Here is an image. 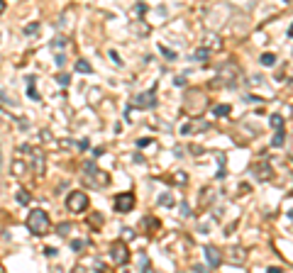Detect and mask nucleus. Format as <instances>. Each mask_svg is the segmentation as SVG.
Listing matches in <instances>:
<instances>
[{
	"instance_id": "19",
	"label": "nucleus",
	"mask_w": 293,
	"mask_h": 273,
	"mask_svg": "<svg viewBox=\"0 0 293 273\" xmlns=\"http://www.w3.org/2000/svg\"><path fill=\"white\" fill-rule=\"evenodd\" d=\"M69 229H71V224H66V222H64V224H59V234H66Z\"/></svg>"
},
{
	"instance_id": "6",
	"label": "nucleus",
	"mask_w": 293,
	"mask_h": 273,
	"mask_svg": "<svg viewBox=\"0 0 293 273\" xmlns=\"http://www.w3.org/2000/svg\"><path fill=\"white\" fill-rule=\"evenodd\" d=\"M132 207H134V195L132 193H120L115 198V210L117 212H129Z\"/></svg>"
},
{
	"instance_id": "2",
	"label": "nucleus",
	"mask_w": 293,
	"mask_h": 273,
	"mask_svg": "<svg viewBox=\"0 0 293 273\" xmlns=\"http://www.w3.org/2000/svg\"><path fill=\"white\" fill-rule=\"evenodd\" d=\"M86 183L91 185V188H105V185H110V176L105 173V171H100L93 161H88L86 164Z\"/></svg>"
},
{
	"instance_id": "11",
	"label": "nucleus",
	"mask_w": 293,
	"mask_h": 273,
	"mask_svg": "<svg viewBox=\"0 0 293 273\" xmlns=\"http://www.w3.org/2000/svg\"><path fill=\"white\" fill-rule=\"evenodd\" d=\"M18 202H20V205H27V202H30V195H27V190H22V188L18 190Z\"/></svg>"
},
{
	"instance_id": "15",
	"label": "nucleus",
	"mask_w": 293,
	"mask_h": 273,
	"mask_svg": "<svg viewBox=\"0 0 293 273\" xmlns=\"http://www.w3.org/2000/svg\"><path fill=\"white\" fill-rule=\"evenodd\" d=\"M159 205H166V207H171V205H174V198H171V195H162V198H159Z\"/></svg>"
},
{
	"instance_id": "16",
	"label": "nucleus",
	"mask_w": 293,
	"mask_h": 273,
	"mask_svg": "<svg viewBox=\"0 0 293 273\" xmlns=\"http://www.w3.org/2000/svg\"><path fill=\"white\" fill-rule=\"evenodd\" d=\"M271 127L281 129V117H278V115H274V117H271Z\"/></svg>"
},
{
	"instance_id": "21",
	"label": "nucleus",
	"mask_w": 293,
	"mask_h": 273,
	"mask_svg": "<svg viewBox=\"0 0 293 273\" xmlns=\"http://www.w3.org/2000/svg\"><path fill=\"white\" fill-rule=\"evenodd\" d=\"M0 13H5V3H3V0H0Z\"/></svg>"
},
{
	"instance_id": "13",
	"label": "nucleus",
	"mask_w": 293,
	"mask_h": 273,
	"mask_svg": "<svg viewBox=\"0 0 293 273\" xmlns=\"http://www.w3.org/2000/svg\"><path fill=\"white\" fill-rule=\"evenodd\" d=\"M213 112H215L218 117H222V115H227V112H230V105H218Z\"/></svg>"
},
{
	"instance_id": "8",
	"label": "nucleus",
	"mask_w": 293,
	"mask_h": 273,
	"mask_svg": "<svg viewBox=\"0 0 293 273\" xmlns=\"http://www.w3.org/2000/svg\"><path fill=\"white\" fill-rule=\"evenodd\" d=\"M227 258H230L232 263L242 266V263L247 261V251H244L242 246H232V249H227Z\"/></svg>"
},
{
	"instance_id": "3",
	"label": "nucleus",
	"mask_w": 293,
	"mask_h": 273,
	"mask_svg": "<svg viewBox=\"0 0 293 273\" xmlns=\"http://www.w3.org/2000/svg\"><path fill=\"white\" fill-rule=\"evenodd\" d=\"M66 210L73 212V215L88 210V195H86L83 190H71V193L66 195Z\"/></svg>"
},
{
	"instance_id": "7",
	"label": "nucleus",
	"mask_w": 293,
	"mask_h": 273,
	"mask_svg": "<svg viewBox=\"0 0 293 273\" xmlns=\"http://www.w3.org/2000/svg\"><path fill=\"white\" fill-rule=\"evenodd\" d=\"M205 258H208V263H210L213 268H218V266L222 263V254H220V249H218V246H213V244H208V246H205Z\"/></svg>"
},
{
	"instance_id": "12",
	"label": "nucleus",
	"mask_w": 293,
	"mask_h": 273,
	"mask_svg": "<svg viewBox=\"0 0 293 273\" xmlns=\"http://www.w3.org/2000/svg\"><path fill=\"white\" fill-rule=\"evenodd\" d=\"M76 71H81V73H91V64H86V61H78V64H76Z\"/></svg>"
},
{
	"instance_id": "22",
	"label": "nucleus",
	"mask_w": 293,
	"mask_h": 273,
	"mask_svg": "<svg viewBox=\"0 0 293 273\" xmlns=\"http://www.w3.org/2000/svg\"><path fill=\"white\" fill-rule=\"evenodd\" d=\"M73 273H83V268H76V271H73Z\"/></svg>"
},
{
	"instance_id": "9",
	"label": "nucleus",
	"mask_w": 293,
	"mask_h": 273,
	"mask_svg": "<svg viewBox=\"0 0 293 273\" xmlns=\"http://www.w3.org/2000/svg\"><path fill=\"white\" fill-rule=\"evenodd\" d=\"M137 100H139V105H154V91H149V93L139 95Z\"/></svg>"
},
{
	"instance_id": "5",
	"label": "nucleus",
	"mask_w": 293,
	"mask_h": 273,
	"mask_svg": "<svg viewBox=\"0 0 293 273\" xmlns=\"http://www.w3.org/2000/svg\"><path fill=\"white\" fill-rule=\"evenodd\" d=\"M127 244L125 241H112L110 244V258H112V263H117V266H122L125 261H127Z\"/></svg>"
},
{
	"instance_id": "14",
	"label": "nucleus",
	"mask_w": 293,
	"mask_h": 273,
	"mask_svg": "<svg viewBox=\"0 0 293 273\" xmlns=\"http://www.w3.org/2000/svg\"><path fill=\"white\" fill-rule=\"evenodd\" d=\"M283 139H286V134H283V132H281V129H278V132H276V137H274V142H271V144H274V146H281V144H283Z\"/></svg>"
},
{
	"instance_id": "10",
	"label": "nucleus",
	"mask_w": 293,
	"mask_h": 273,
	"mask_svg": "<svg viewBox=\"0 0 293 273\" xmlns=\"http://www.w3.org/2000/svg\"><path fill=\"white\" fill-rule=\"evenodd\" d=\"M259 61H261V66H274V64H276V56H274V54H261Z\"/></svg>"
},
{
	"instance_id": "18",
	"label": "nucleus",
	"mask_w": 293,
	"mask_h": 273,
	"mask_svg": "<svg viewBox=\"0 0 293 273\" xmlns=\"http://www.w3.org/2000/svg\"><path fill=\"white\" fill-rule=\"evenodd\" d=\"M91 217H93V224H95V227H100V222H103L100 217H103V215H98V212H95V215H91Z\"/></svg>"
},
{
	"instance_id": "17",
	"label": "nucleus",
	"mask_w": 293,
	"mask_h": 273,
	"mask_svg": "<svg viewBox=\"0 0 293 273\" xmlns=\"http://www.w3.org/2000/svg\"><path fill=\"white\" fill-rule=\"evenodd\" d=\"M39 30V25H30V27H25V35H35Z\"/></svg>"
},
{
	"instance_id": "1",
	"label": "nucleus",
	"mask_w": 293,
	"mask_h": 273,
	"mask_svg": "<svg viewBox=\"0 0 293 273\" xmlns=\"http://www.w3.org/2000/svg\"><path fill=\"white\" fill-rule=\"evenodd\" d=\"M49 227H52V222H49V215H47L44 210H39V207L30 210V217H27V229H30L35 237H44V234L49 232Z\"/></svg>"
},
{
	"instance_id": "20",
	"label": "nucleus",
	"mask_w": 293,
	"mask_h": 273,
	"mask_svg": "<svg viewBox=\"0 0 293 273\" xmlns=\"http://www.w3.org/2000/svg\"><path fill=\"white\" fill-rule=\"evenodd\" d=\"M0 171H3V142H0Z\"/></svg>"
},
{
	"instance_id": "4",
	"label": "nucleus",
	"mask_w": 293,
	"mask_h": 273,
	"mask_svg": "<svg viewBox=\"0 0 293 273\" xmlns=\"http://www.w3.org/2000/svg\"><path fill=\"white\" fill-rule=\"evenodd\" d=\"M25 151H27V161L32 164V168H35V176L37 178H42L44 176V151L42 149H37V146H25Z\"/></svg>"
},
{
	"instance_id": "23",
	"label": "nucleus",
	"mask_w": 293,
	"mask_h": 273,
	"mask_svg": "<svg viewBox=\"0 0 293 273\" xmlns=\"http://www.w3.org/2000/svg\"><path fill=\"white\" fill-rule=\"evenodd\" d=\"M288 35H291V37H293V27H291V30H288Z\"/></svg>"
}]
</instances>
